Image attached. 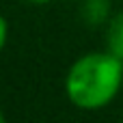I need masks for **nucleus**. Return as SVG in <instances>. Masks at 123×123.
<instances>
[{
	"instance_id": "obj_1",
	"label": "nucleus",
	"mask_w": 123,
	"mask_h": 123,
	"mask_svg": "<svg viewBox=\"0 0 123 123\" xmlns=\"http://www.w3.org/2000/svg\"><path fill=\"white\" fill-rule=\"evenodd\" d=\"M123 84V61L110 52H89L80 56L65 78V93L80 110L108 106Z\"/></svg>"
},
{
	"instance_id": "obj_2",
	"label": "nucleus",
	"mask_w": 123,
	"mask_h": 123,
	"mask_svg": "<svg viewBox=\"0 0 123 123\" xmlns=\"http://www.w3.org/2000/svg\"><path fill=\"white\" fill-rule=\"evenodd\" d=\"M106 41H108V52L123 61V13L115 15L110 19L108 32H106Z\"/></svg>"
},
{
	"instance_id": "obj_3",
	"label": "nucleus",
	"mask_w": 123,
	"mask_h": 123,
	"mask_svg": "<svg viewBox=\"0 0 123 123\" xmlns=\"http://www.w3.org/2000/svg\"><path fill=\"white\" fill-rule=\"evenodd\" d=\"M6 35H9V26H6V19H4L2 13H0V52H2V48H4V43H6Z\"/></svg>"
},
{
	"instance_id": "obj_4",
	"label": "nucleus",
	"mask_w": 123,
	"mask_h": 123,
	"mask_svg": "<svg viewBox=\"0 0 123 123\" xmlns=\"http://www.w3.org/2000/svg\"><path fill=\"white\" fill-rule=\"evenodd\" d=\"M28 2H32V4H45V2H50V0H28Z\"/></svg>"
},
{
	"instance_id": "obj_5",
	"label": "nucleus",
	"mask_w": 123,
	"mask_h": 123,
	"mask_svg": "<svg viewBox=\"0 0 123 123\" xmlns=\"http://www.w3.org/2000/svg\"><path fill=\"white\" fill-rule=\"evenodd\" d=\"M0 123H4V112L0 110Z\"/></svg>"
}]
</instances>
